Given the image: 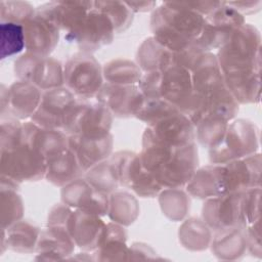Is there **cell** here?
Returning a JSON list of instances; mask_svg holds the SVG:
<instances>
[{
  "mask_svg": "<svg viewBox=\"0 0 262 262\" xmlns=\"http://www.w3.org/2000/svg\"><path fill=\"white\" fill-rule=\"evenodd\" d=\"M205 17L186 2H164L154 9L150 28L154 38L173 52H179L200 37Z\"/></svg>",
  "mask_w": 262,
  "mask_h": 262,
  "instance_id": "1",
  "label": "cell"
},
{
  "mask_svg": "<svg viewBox=\"0 0 262 262\" xmlns=\"http://www.w3.org/2000/svg\"><path fill=\"white\" fill-rule=\"evenodd\" d=\"M139 156L145 169L164 188L186 185L198 167V149L194 143L178 147L142 144Z\"/></svg>",
  "mask_w": 262,
  "mask_h": 262,
  "instance_id": "2",
  "label": "cell"
},
{
  "mask_svg": "<svg viewBox=\"0 0 262 262\" xmlns=\"http://www.w3.org/2000/svg\"><path fill=\"white\" fill-rule=\"evenodd\" d=\"M260 34L250 24H244L216 54L223 72L260 70Z\"/></svg>",
  "mask_w": 262,
  "mask_h": 262,
  "instance_id": "3",
  "label": "cell"
},
{
  "mask_svg": "<svg viewBox=\"0 0 262 262\" xmlns=\"http://www.w3.org/2000/svg\"><path fill=\"white\" fill-rule=\"evenodd\" d=\"M1 176L17 183L36 181L45 177L47 163L33 144L20 139L11 148L0 150Z\"/></svg>",
  "mask_w": 262,
  "mask_h": 262,
  "instance_id": "4",
  "label": "cell"
},
{
  "mask_svg": "<svg viewBox=\"0 0 262 262\" xmlns=\"http://www.w3.org/2000/svg\"><path fill=\"white\" fill-rule=\"evenodd\" d=\"M66 88L80 99L95 97L103 85L102 69L90 53H78L63 66Z\"/></svg>",
  "mask_w": 262,
  "mask_h": 262,
  "instance_id": "5",
  "label": "cell"
},
{
  "mask_svg": "<svg viewBox=\"0 0 262 262\" xmlns=\"http://www.w3.org/2000/svg\"><path fill=\"white\" fill-rule=\"evenodd\" d=\"M112 113L100 102H87L78 99L70 112L63 130L68 135H80L89 138L104 137L110 133Z\"/></svg>",
  "mask_w": 262,
  "mask_h": 262,
  "instance_id": "6",
  "label": "cell"
},
{
  "mask_svg": "<svg viewBox=\"0 0 262 262\" xmlns=\"http://www.w3.org/2000/svg\"><path fill=\"white\" fill-rule=\"evenodd\" d=\"M119 184L143 198L158 195L163 186L143 166L140 156L131 151H119L108 160Z\"/></svg>",
  "mask_w": 262,
  "mask_h": 262,
  "instance_id": "7",
  "label": "cell"
},
{
  "mask_svg": "<svg viewBox=\"0 0 262 262\" xmlns=\"http://www.w3.org/2000/svg\"><path fill=\"white\" fill-rule=\"evenodd\" d=\"M14 73L19 81L31 83L44 91L64 85L63 66L50 56L26 52L15 60Z\"/></svg>",
  "mask_w": 262,
  "mask_h": 262,
  "instance_id": "8",
  "label": "cell"
},
{
  "mask_svg": "<svg viewBox=\"0 0 262 262\" xmlns=\"http://www.w3.org/2000/svg\"><path fill=\"white\" fill-rule=\"evenodd\" d=\"M255 126L245 120L228 124L222 142L210 149V160L213 164H225L234 160L254 155L258 147V137Z\"/></svg>",
  "mask_w": 262,
  "mask_h": 262,
  "instance_id": "9",
  "label": "cell"
},
{
  "mask_svg": "<svg viewBox=\"0 0 262 262\" xmlns=\"http://www.w3.org/2000/svg\"><path fill=\"white\" fill-rule=\"evenodd\" d=\"M202 33L195 43L205 51L221 48L245 24L244 15L222 1L210 14L204 16Z\"/></svg>",
  "mask_w": 262,
  "mask_h": 262,
  "instance_id": "10",
  "label": "cell"
},
{
  "mask_svg": "<svg viewBox=\"0 0 262 262\" xmlns=\"http://www.w3.org/2000/svg\"><path fill=\"white\" fill-rule=\"evenodd\" d=\"M194 125L187 116L176 112L148 124L143 133L142 144L178 147L194 143Z\"/></svg>",
  "mask_w": 262,
  "mask_h": 262,
  "instance_id": "11",
  "label": "cell"
},
{
  "mask_svg": "<svg viewBox=\"0 0 262 262\" xmlns=\"http://www.w3.org/2000/svg\"><path fill=\"white\" fill-rule=\"evenodd\" d=\"M244 192H229L207 199L203 207L205 223L218 231L245 226L243 211Z\"/></svg>",
  "mask_w": 262,
  "mask_h": 262,
  "instance_id": "12",
  "label": "cell"
},
{
  "mask_svg": "<svg viewBox=\"0 0 262 262\" xmlns=\"http://www.w3.org/2000/svg\"><path fill=\"white\" fill-rule=\"evenodd\" d=\"M77 101L78 97L66 87L44 91L31 118L32 122L42 128L63 130L67 118Z\"/></svg>",
  "mask_w": 262,
  "mask_h": 262,
  "instance_id": "13",
  "label": "cell"
},
{
  "mask_svg": "<svg viewBox=\"0 0 262 262\" xmlns=\"http://www.w3.org/2000/svg\"><path fill=\"white\" fill-rule=\"evenodd\" d=\"M114 35L115 29L110 19L93 6L82 24L72 33L64 35V39L76 43L82 52L90 53L111 43Z\"/></svg>",
  "mask_w": 262,
  "mask_h": 262,
  "instance_id": "14",
  "label": "cell"
},
{
  "mask_svg": "<svg viewBox=\"0 0 262 262\" xmlns=\"http://www.w3.org/2000/svg\"><path fill=\"white\" fill-rule=\"evenodd\" d=\"M194 95L191 73L186 68L173 64L160 72L158 97L174 106L182 114Z\"/></svg>",
  "mask_w": 262,
  "mask_h": 262,
  "instance_id": "15",
  "label": "cell"
},
{
  "mask_svg": "<svg viewBox=\"0 0 262 262\" xmlns=\"http://www.w3.org/2000/svg\"><path fill=\"white\" fill-rule=\"evenodd\" d=\"M41 97L40 89L28 82L18 80L6 89L1 85V117L7 113L6 119L32 118L40 104Z\"/></svg>",
  "mask_w": 262,
  "mask_h": 262,
  "instance_id": "16",
  "label": "cell"
},
{
  "mask_svg": "<svg viewBox=\"0 0 262 262\" xmlns=\"http://www.w3.org/2000/svg\"><path fill=\"white\" fill-rule=\"evenodd\" d=\"M61 199L63 204L77 210L98 216L108 213V193L95 188L86 178H78L63 186Z\"/></svg>",
  "mask_w": 262,
  "mask_h": 262,
  "instance_id": "17",
  "label": "cell"
},
{
  "mask_svg": "<svg viewBox=\"0 0 262 262\" xmlns=\"http://www.w3.org/2000/svg\"><path fill=\"white\" fill-rule=\"evenodd\" d=\"M143 97L138 85H116L104 83L95 98L103 104L112 115L120 118L131 117Z\"/></svg>",
  "mask_w": 262,
  "mask_h": 262,
  "instance_id": "18",
  "label": "cell"
},
{
  "mask_svg": "<svg viewBox=\"0 0 262 262\" xmlns=\"http://www.w3.org/2000/svg\"><path fill=\"white\" fill-rule=\"evenodd\" d=\"M68 229L75 245L85 250H92L102 245L106 224L98 215L76 210L70 216Z\"/></svg>",
  "mask_w": 262,
  "mask_h": 262,
  "instance_id": "19",
  "label": "cell"
},
{
  "mask_svg": "<svg viewBox=\"0 0 262 262\" xmlns=\"http://www.w3.org/2000/svg\"><path fill=\"white\" fill-rule=\"evenodd\" d=\"M27 52L48 56L59 39L58 28L48 18L36 11L24 25Z\"/></svg>",
  "mask_w": 262,
  "mask_h": 262,
  "instance_id": "20",
  "label": "cell"
},
{
  "mask_svg": "<svg viewBox=\"0 0 262 262\" xmlns=\"http://www.w3.org/2000/svg\"><path fill=\"white\" fill-rule=\"evenodd\" d=\"M69 148L75 154L86 173L110 157L113 149V137L112 134L100 138L69 135Z\"/></svg>",
  "mask_w": 262,
  "mask_h": 262,
  "instance_id": "21",
  "label": "cell"
},
{
  "mask_svg": "<svg viewBox=\"0 0 262 262\" xmlns=\"http://www.w3.org/2000/svg\"><path fill=\"white\" fill-rule=\"evenodd\" d=\"M190 73L193 90L205 96L225 84L223 72L217 57L209 51L204 52L199 57Z\"/></svg>",
  "mask_w": 262,
  "mask_h": 262,
  "instance_id": "22",
  "label": "cell"
},
{
  "mask_svg": "<svg viewBox=\"0 0 262 262\" xmlns=\"http://www.w3.org/2000/svg\"><path fill=\"white\" fill-rule=\"evenodd\" d=\"M260 70L225 73L224 82L237 102L258 101L260 97Z\"/></svg>",
  "mask_w": 262,
  "mask_h": 262,
  "instance_id": "23",
  "label": "cell"
},
{
  "mask_svg": "<svg viewBox=\"0 0 262 262\" xmlns=\"http://www.w3.org/2000/svg\"><path fill=\"white\" fill-rule=\"evenodd\" d=\"M85 173L75 154L68 148L64 152L47 162L46 179L56 185L66 186Z\"/></svg>",
  "mask_w": 262,
  "mask_h": 262,
  "instance_id": "24",
  "label": "cell"
},
{
  "mask_svg": "<svg viewBox=\"0 0 262 262\" xmlns=\"http://www.w3.org/2000/svg\"><path fill=\"white\" fill-rule=\"evenodd\" d=\"M187 192L199 199H210L223 194L220 164H213L196 170L186 183Z\"/></svg>",
  "mask_w": 262,
  "mask_h": 262,
  "instance_id": "25",
  "label": "cell"
},
{
  "mask_svg": "<svg viewBox=\"0 0 262 262\" xmlns=\"http://www.w3.org/2000/svg\"><path fill=\"white\" fill-rule=\"evenodd\" d=\"M137 64L145 73L164 71L174 63V52L166 48L154 37L143 41L138 48Z\"/></svg>",
  "mask_w": 262,
  "mask_h": 262,
  "instance_id": "26",
  "label": "cell"
},
{
  "mask_svg": "<svg viewBox=\"0 0 262 262\" xmlns=\"http://www.w3.org/2000/svg\"><path fill=\"white\" fill-rule=\"evenodd\" d=\"M2 230V243L12 251L28 253L37 249L41 231L32 223L19 220Z\"/></svg>",
  "mask_w": 262,
  "mask_h": 262,
  "instance_id": "27",
  "label": "cell"
},
{
  "mask_svg": "<svg viewBox=\"0 0 262 262\" xmlns=\"http://www.w3.org/2000/svg\"><path fill=\"white\" fill-rule=\"evenodd\" d=\"M19 183L1 176V224L2 229L9 227L23 217L24 206L17 193Z\"/></svg>",
  "mask_w": 262,
  "mask_h": 262,
  "instance_id": "28",
  "label": "cell"
},
{
  "mask_svg": "<svg viewBox=\"0 0 262 262\" xmlns=\"http://www.w3.org/2000/svg\"><path fill=\"white\" fill-rule=\"evenodd\" d=\"M105 83L116 85H138L142 72L138 64L127 59H114L102 69Z\"/></svg>",
  "mask_w": 262,
  "mask_h": 262,
  "instance_id": "29",
  "label": "cell"
},
{
  "mask_svg": "<svg viewBox=\"0 0 262 262\" xmlns=\"http://www.w3.org/2000/svg\"><path fill=\"white\" fill-rule=\"evenodd\" d=\"M227 127L228 121L207 115L195 125V137L203 146L211 149L222 142Z\"/></svg>",
  "mask_w": 262,
  "mask_h": 262,
  "instance_id": "30",
  "label": "cell"
},
{
  "mask_svg": "<svg viewBox=\"0 0 262 262\" xmlns=\"http://www.w3.org/2000/svg\"><path fill=\"white\" fill-rule=\"evenodd\" d=\"M137 213V202L129 193L116 191L110 195V208L107 214L115 222L130 224L135 220Z\"/></svg>",
  "mask_w": 262,
  "mask_h": 262,
  "instance_id": "31",
  "label": "cell"
},
{
  "mask_svg": "<svg viewBox=\"0 0 262 262\" xmlns=\"http://www.w3.org/2000/svg\"><path fill=\"white\" fill-rule=\"evenodd\" d=\"M96 10L104 14L112 23L115 33L127 30L133 20V11L126 2L120 1H94Z\"/></svg>",
  "mask_w": 262,
  "mask_h": 262,
  "instance_id": "32",
  "label": "cell"
},
{
  "mask_svg": "<svg viewBox=\"0 0 262 262\" xmlns=\"http://www.w3.org/2000/svg\"><path fill=\"white\" fill-rule=\"evenodd\" d=\"M0 41L2 59L21 52L26 48L23 25L9 21L0 23Z\"/></svg>",
  "mask_w": 262,
  "mask_h": 262,
  "instance_id": "33",
  "label": "cell"
},
{
  "mask_svg": "<svg viewBox=\"0 0 262 262\" xmlns=\"http://www.w3.org/2000/svg\"><path fill=\"white\" fill-rule=\"evenodd\" d=\"M176 112L180 111L170 102L162 98H154L143 95L134 117L148 125Z\"/></svg>",
  "mask_w": 262,
  "mask_h": 262,
  "instance_id": "34",
  "label": "cell"
},
{
  "mask_svg": "<svg viewBox=\"0 0 262 262\" xmlns=\"http://www.w3.org/2000/svg\"><path fill=\"white\" fill-rule=\"evenodd\" d=\"M86 179L95 188L106 193L115 191L120 185L110 161L106 160L88 170Z\"/></svg>",
  "mask_w": 262,
  "mask_h": 262,
  "instance_id": "35",
  "label": "cell"
},
{
  "mask_svg": "<svg viewBox=\"0 0 262 262\" xmlns=\"http://www.w3.org/2000/svg\"><path fill=\"white\" fill-rule=\"evenodd\" d=\"M36 8L26 1H0V19L1 23L9 21L24 25L28 19L34 16Z\"/></svg>",
  "mask_w": 262,
  "mask_h": 262,
  "instance_id": "36",
  "label": "cell"
},
{
  "mask_svg": "<svg viewBox=\"0 0 262 262\" xmlns=\"http://www.w3.org/2000/svg\"><path fill=\"white\" fill-rule=\"evenodd\" d=\"M226 4L243 15L245 13L249 14L259 10L262 5V2L261 1H229V2H226Z\"/></svg>",
  "mask_w": 262,
  "mask_h": 262,
  "instance_id": "37",
  "label": "cell"
},
{
  "mask_svg": "<svg viewBox=\"0 0 262 262\" xmlns=\"http://www.w3.org/2000/svg\"><path fill=\"white\" fill-rule=\"evenodd\" d=\"M128 7L134 12H146L152 10L157 6L155 1H139V2H126Z\"/></svg>",
  "mask_w": 262,
  "mask_h": 262,
  "instance_id": "38",
  "label": "cell"
}]
</instances>
